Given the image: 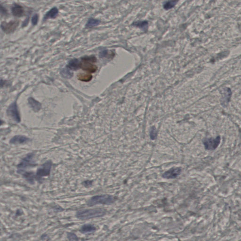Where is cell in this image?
<instances>
[{
    "label": "cell",
    "instance_id": "6da1fadb",
    "mask_svg": "<svg viewBox=\"0 0 241 241\" xmlns=\"http://www.w3.org/2000/svg\"><path fill=\"white\" fill-rule=\"evenodd\" d=\"M107 213V211L103 208L89 209H83L77 211L76 213V217L81 220L101 217Z\"/></svg>",
    "mask_w": 241,
    "mask_h": 241
},
{
    "label": "cell",
    "instance_id": "7a4b0ae2",
    "mask_svg": "<svg viewBox=\"0 0 241 241\" xmlns=\"http://www.w3.org/2000/svg\"><path fill=\"white\" fill-rule=\"evenodd\" d=\"M115 198L109 195H102L92 196L87 202L88 206H92L98 204H110L114 203Z\"/></svg>",
    "mask_w": 241,
    "mask_h": 241
},
{
    "label": "cell",
    "instance_id": "3957f363",
    "mask_svg": "<svg viewBox=\"0 0 241 241\" xmlns=\"http://www.w3.org/2000/svg\"><path fill=\"white\" fill-rule=\"evenodd\" d=\"M34 157L35 154L34 153H29L26 155V156L23 158L20 163L17 165L18 172L20 173L25 171V169L35 166Z\"/></svg>",
    "mask_w": 241,
    "mask_h": 241
},
{
    "label": "cell",
    "instance_id": "277c9868",
    "mask_svg": "<svg viewBox=\"0 0 241 241\" xmlns=\"http://www.w3.org/2000/svg\"><path fill=\"white\" fill-rule=\"evenodd\" d=\"M52 166V161L48 160L42 164L36 171V180L41 181L42 178L44 177L49 176L51 173V169Z\"/></svg>",
    "mask_w": 241,
    "mask_h": 241
},
{
    "label": "cell",
    "instance_id": "5b68a950",
    "mask_svg": "<svg viewBox=\"0 0 241 241\" xmlns=\"http://www.w3.org/2000/svg\"><path fill=\"white\" fill-rule=\"evenodd\" d=\"M220 137L217 136L215 138H208L203 140V144L205 149L208 150H213L219 146L220 142Z\"/></svg>",
    "mask_w": 241,
    "mask_h": 241
},
{
    "label": "cell",
    "instance_id": "8992f818",
    "mask_svg": "<svg viewBox=\"0 0 241 241\" xmlns=\"http://www.w3.org/2000/svg\"><path fill=\"white\" fill-rule=\"evenodd\" d=\"M19 24L18 20H13L8 23L4 22L1 24V29L4 33L10 34L16 30Z\"/></svg>",
    "mask_w": 241,
    "mask_h": 241
},
{
    "label": "cell",
    "instance_id": "52a82bcc",
    "mask_svg": "<svg viewBox=\"0 0 241 241\" xmlns=\"http://www.w3.org/2000/svg\"><path fill=\"white\" fill-rule=\"evenodd\" d=\"M7 112L8 115L11 118H13L15 121L17 122H20V116L16 102H14L13 103L10 105V106L8 108Z\"/></svg>",
    "mask_w": 241,
    "mask_h": 241
},
{
    "label": "cell",
    "instance_id": "ba28073f",
    "mask_svg": "<svg viewBox=\"0 0 241 241\" xmlns=\"http://www.w3.org/2000/svg\"><path fill=\"white\" fill-rule=\"evenodd\" d=\"M181 170L179 167H173L164 173L163 177L167 179L175 178L181 174Z\"/></svg>",
    "mask_w": 241,
    "mask_h": 241
},
{
    "label": "cell",
    "instance_id": "9c48e42d",
    "mask_svg": "<svg viewBox=\"0 0 241 241\" xmlns=\"http://www.w3.org/2000/svg\"><path fill=\"white\" fill-rule=\"evenodd\" d=\"M90 62L82 61L80 62V67L84 71L89 73H95L97 70V66Z\"/></svg>",
    "mask_w": 241,
    "mask_h": 241
},
{
    "label": "cell",
    "instance_id": "30bf717a",
    "mask_svg": "<svg viewBox=\"0 0 241 241\" xmlns=\"http://www.w3.org/2000/svg\"><path fill=\"white\" fill-rule=\"evenodd\" d=\"M30 140V139L26 136L16 135L10 139V143L11 144L18 145V144L26 143L29 142Z\"/></svg>",
    "mask_w": 241,
    "mask_h": 241
},
{
    "label": "cell",
    "instance_id": "8fae6325",
    "mask_svg": "<svg viewBox=\"0 0 241 241\" xmlns=\"http://www.w3.org/2000/svg\"><path fill=\"white\" fill-rule=\"evenodd\" d=\"M11 11L13 16L17 17H21L25 14V10L23 7L18 4H15L11 8Z\"/></svg>",
    "mask_w": 241,
    "mask_h": 241
},
{
    "label": "cell",
    "instance_id": "7c38bea8",
    "mask_svg": "<svg viewBox=\"0 0 241 241\" xmlns=\"http://www.w3.org/2000/svg\"><path fill=\"white\" fill-rule=\"evenodd\" d=\"M96 230V228L94 226L91 224H86L82 226L80 231L82 234L92 233Z\"/></svg>",
    "mask_w": 241,
    "mask_h": 241
},
{
    "label": "cell",
    "instance_id": "4fadbf2b",
    "mask_svg": "<svg viewBox=\"0 0 241 241\" xmlns=\"http://www.w3.org/2000/svg\"><path fill=\"white\" fill-rule=\"evenodd\" d=\"M20 174H21L23 178L31 184H34L35 180H36L35 174H34L33 172L24 171L20 173Z\"/></svg>",
    "mask_w": 241,
    "mask_h": 241
},
{
    "label": "cell",
    "instance_id": "5bb4252c",
    "mask_svg": "<svg viewBox=\"0 0 241 241\" xmlns=\"http://www.w3.org/2000/svg\"><path fill=\"white\" fill-rule=\"evenodd\" d=\"M28 102L29 105H30V107L35 112L39 111L42 108V105L40 103L36 101V100H35L33 98H29L28 99Z\"/></svg>",
    "mask_w": 241,
    "mask_h": 241
},
{
    "label": "cell",
    "instance_id": "9a60e30c",
    "mask_svg": "<svg viewBox=\"0 0 241 241\" xmlns=\"http://www.w3.org/2000/svg\"><path fill=\"white\" fill-rule=\"evenodd\" d=\"M58 13V10L56 7H54L50 10L45 15L44 20L49 19V18H54L57 17Z\"/></svg>",
    "mask_w": 241,
    "mask_h": 241
},
{
    "label": "cell",
    "instance_id": "2e32d148",
    "mask_svg": "<svg viewBox=\"0 0 241 241\" xmlns=\"http://www.w3.org/2000/svg\"><path fill=\"white\" fill-rule=\"evenodd\" d=\"M80 62L77 59H73L69 62L67 67L70 69L75 70L80 67Z\"/></svg>",
    "mask_w": 241,
    "mask_h": 241
},
{
    "label": "cell",
    "instance_id": "e0dca14e",
    "mask_svg": "<svg viewBox=\"0 0 241 241\" xmlns=\"http://www.w3.org/2000/svg\"><path fill=\"white\" fill-rule=\"evenodd\" d=\"M78 79L82 82H88L91 80L92 76L90 74L80 73L77 75Z\"/></svg>",
    "mask_w": 241,
    "mask_h": 241
},
{
    "label": "cell",
    "instance_id": "ac0fdd59",
    "mask_svg": "<svg viewBox=\"0 0 241 241\" xmlns=\"http://www.w3.org/2000/svg\"><path fill=\"white\" fill-rule=\"evenodd\" d=\"M133 26L140 28L143 30H147L148 28V23L147 21L135 22L133 24Z\"/></svg>",
    "mask_w": 241,
    "mask_h": 241
},
{
    "label": "cell",
    "instance_id": "d6986e66",
    "mask_svg": "<svg viewBox=\"0 0 241 241\" xmlns=\"http://www.w3.org/2000/svg\"><path fill=\"white\" fill-rule=\"evenodd\" d=\"M100 20L95 18H90L87 22L86 27L87 28H91L98 26L99 24Z\"/></svg>",
    "mask_w": 241,
    "mask_h": 241
},
{
    "label": "cell",
    "instance_id": "ffe728a7",
    "mask_svg": "<svg viewBox=\"0 0 241 241\" xmlns=\"http://www.w3.org/2000/svg\"><path fill=\"white\" fill-rule=\"evenodd\" d=\"M179 0H169L165 2L164 5V8L166 10H169L173 8Z\"/></svg>",
    "mask_w": 241,
    "mask_h": 241
},
{
    "label": "cell",
    "instance_id": "44dd1931",
    "mask_svg": "<svg viewBox=\"0 0 241 241\" xmlns=\"http://www.w3.org/2000/svg\"><path fill=\"white\" fill-rule=\"evenodd\" d=\"M62 76L65 78L69 79L72 77L73 76V73L67 69H63L61 70L60 72Z\"/></svg>",
    "mask_w": 241,
    "mask_h": 241
},
{
    "label": "cell",
    "instance_id": "7402d4cb",
    "mask_svg": "<svg viewBox=\"0 0 241 241\" xmlns=\"http://www.w3.org/2000/svg\"><path fill=\"white\" fill-rule=\"evenodd\" d=\"M82 61H85L90 62L91 63H95L97 61V58L94 56H85L82 58Z\"/></svg>",
    "mask_w": 241,
    "mask_h": 241
},
{
    "label": "cell",
    "instance_id": "603a6c76",
    "mask_svg": "<svg viewBox=\"0 0 241 241\" xmlns=\"http://www.w3.org/2000/svg\"><path fill=\"white\" fill-rule=\"evenodd\" d=\"M67 238L69 241H78L79 240L78 237L76 234L70 232L67 233Z\"/></svg>",
    "mask_w": 241,
    "mask_h": 241
},
{
    "label": "cell",
    "instance_id": "cb8c5ba5",
    "mask_svg": "<svg viewBox=\"0 0 241 241\" xmlns=\"http://www.w3.org/2000/svg\"><path fill=\"white\" fill-rule=\"evenodd\" d=\"M38 21V15L36 14L34 15L32 18V23L34 26L36 25Z\"/></svg>",
    "mask_w": 241,
    "mask_h": 241
},
{
    "label": "cell",
    "instance_id": "d4e9b609",
    "mask_svg": "<svg viewBox=\"0 0 241 241\" xmlns=\"http://www.w3.org/2000/svg\"><path fill=\"white\" fill-rule=\"evenodd\" d=\"M83 184H84V186H85V185H87V184L88 186V185H91V181H84V182H83Z\"/></svg>",
    "mask_w": 241,
    "mask_h": 241
}]
</instances>
